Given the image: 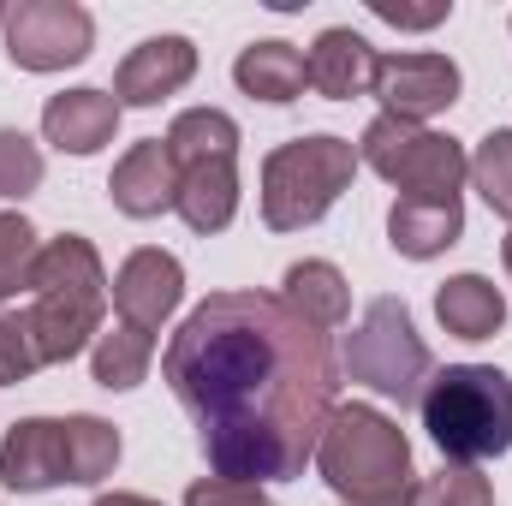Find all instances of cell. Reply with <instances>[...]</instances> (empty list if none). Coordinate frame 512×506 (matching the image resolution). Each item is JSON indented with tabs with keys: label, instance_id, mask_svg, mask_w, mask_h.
Here are the masks:
<instances>
[{
	"label": "cell",
	"instance_id": "obj_1",
	"mask_svg": "<svg viewBox=\"0 0 512 506\" xmlns=\"http://www.w3.org/2000/svg\"><path fill=\"white\" fill-rule=\"evenodd\" d=\"M161 376L197 423L215 477H304L340 399V358L280 292H209L161 352Z\"/></svg>",
	"mask_w": 512,
	"mask_h": 506
},
{
	"label": "cell",
	"instance_id": "obj_2",
	"mask_svg": "<svg viewBox=\"0 0 512 506\" xmlns=\"http://www.w3.org/2000/svg\"><path fill=\"white\" fill-rule=\"evenodd\" d=\"M24 322L30 340L48 364H72L78 352L96 346V334L108 328V268L90 239L60 233L48 239L30 262V292H24Z\"/></svg>",
	"mask_w": 512,
	"mask_h": 506
},
{
	"label": "cell",
	"instance_id": "obj_3",
	"mask_svg": "<svg viewBox=\"0 0 512 506\" xmlns=\"http://www.w3.org/2000/svg\"><path fill=\"white\" fill-rule=\"evenodd\" d=\"M316 471L346 506H411L417 471H411V441L405 429L376 405H334L322 441H316Z\"/></svg>",
	"mask_w": 512,
	"mask_h": 506
},
{
	"label": "cell",
	"instance_id": "obj_4",
	"mask_svg": "<svg viewBox=\"0 0 512 506\" xmlns=\"http://www.w3.org/2000/svg\"><path fill=\"white\" fill-rule=\"evenodd\" d=\"M417 417L447 465H483L512 447V376L495 364H447L423 381Z\"/></svg>",
	"mask_w": 512,
	"mask_h": 506
},
{
	"label": "cell",
	"instance_id": "obj_5",
	"mask_svg": "<svg viewBox=\"0 0 512 506\" xmlns=\"http://www.w3.org/2000/svg\"><path fill=\"white\" fill-rule=\"evenodd\" d=\"M358 173V143L316 131V137H292L280 149H268L262 161V227L268 233H304L316 227Z\"/></svg>",
	"mask_w": 512,
	"mask_h": 506
},
{
	"label": "cell",
	"instance_id": "obj_6",
	"mask_svg": "<svg viewBox=\"0 0 512 506\" xmlns=\"http://www.w3.org/2000/svg\"><path fill=\"white\" fill-rule=\"evenodd\" d=\"M340 370L352 381H364L370 393H382V399H399V405L423 399V381L435 376V358H429L405 298H370V310L346 334Z\"/></svg>",
	"mask_w": 512,
	"mask_h": 506
},
{
	"label": "cell",
	"instance_id": "obj_7",
	"mask_svg": "<svg viewBox=\"0 0 512 506\" xmlns=\"http://www.w3.org/2000/svg\"><path fill=\"white\" fill-rule=\"evenodd\" d=\"M358 161L370 173H382L399 197H459L471 179V155L459 137L429 126H405L376 114L358 137Z\"/></svg>",
	"mask_w": 512,
	"mask_h": 506
},
{
	"label": "cell",
	"instance_id": "obj_8",
	"mask_svg": "<svg viewBox=\"0 0 512 506\" xmlns=\"http://www.w3.org/2000/svg\"><path fill=\"white\" fill-rule=\"evenodd\" d=\"M0 30L18 72H66L96 48V18L78 0H18Z\"/></svg>",
	"mask_w": 512,
	"mask_h": 506
},
{
	"label": "cell",
	"instance_id": "obj_9",
	"mask_svg": "<svg viewBox=\"0 0 512 506\" xmlns=\"http://www.w3.org/2000/svg\"><path fill=\"white\" fill-rule=\"evenodd\" d=\"M459 66L447 54H382L376 60V84L370 96L382 102L387 120H405V126H423L435 114H447L459 102Z\"/></svg>",
	"mask_w": 512,
	"mask_h": 506
},
{
	"label": "cell",
	"instance_id": "obj_10",
	"mask_svg": "<svg viewBox=\"0 0 512 506\" xmlns=\"http://www.w3.org/2000/svg\"><path fill=\"white\" fill-rule=\"evenodd\" d=\"M108 298H114L120 322L143 328V334H161V322H167V316L179 310V298H185V268H179L173 251L143 245V251H131L126 262H120Z\"/></svg>",
	"mask_w": 512,
	"mask_h": 506
},
{
	"label": "cell",
	"instance_id": "obj_11",
	"mask_svg": "<svg viewBox=\"0 0 512 506\" xmlns=\"http://www.w3.org/2000/svg\"><path fill=\"white\" fill-rule=\"evenodd\" d=\"M0 483L12 495H42V489L72 483L66 417H24V423H12L6 441H0Z\"/></svg>",
	"mask_w": 512,
	"mask_h": 506
},
{
	"label": "cell",
	"instance_id": "obj_12",
	"mask_svg": "<svg viewBox=\"0 0 512 506\" xmlns=\"http://www.w3.org/2000/svg\"><path fill=\"white\" fill-rule=\"evenodd\" d=\"M191 78H197V42L191 36H149L120 60L114 102L120 108H155V102L179 96Z\"/></svg>",
	"mask_w": 512,
	"mask_h": 506
},
{
	"label": "cell",
	"instance_id": "obj_13",
	"mask_svg": "<svg viewBox=\"0 0 512 506\" xmlns=\"http://www.w3.org/2000/svg\"><path fill=\"white\" fill-rule=\"evenodd\" d=\"M108 197L131 221H155V215H167L179 203V161H173L167 137L131 143L126 155L114 161V173H108Z\"/></svg>",
	"mask_w": 512,
	"mask_h": 506
},
{
	"label": "cell",
	"instance_id": "obj_14",
	"mask_svg": "<svg viewBox=\"0 0 512 506\" xmlns=\"http://www.w3.org/2000/svg\"><path fill=\"white\" fill-rule=\"evenodd\" d=\"M120 102H114V90H60V96H48L42 102V137L60 149V155H96V149H108L114 143V131H120Z\"/></svg>",
	"mask_w": 512,
	"mask_h": 506
},
{
	"label": "cell",
	"instance_id": "obj_15",
	"mask_svg": "<svg viewBox=\"0 0 512 506\" xmlns=\"http://www.w3.org/2000/svg\"><path fill=\"white\" fill-rule=\"evenodd\" d=\"M465 239V203L459 197H393L387 209V245L411 262L453 251Z\"/></svg>",
	"mask_w": 512,
	"mask_h": 506
},
{
	"label": "cell",
	"instance_id": "obj_16",
	"mask_svg": "<svg viewBox=\"0 0 512 506\" xmlns=\"http://www.w3.org/2000/svg\"><path fill=\"white\" fill-rule=\"evenodd\" d=\"M376 60H382V54H376L358 30L334 24V30H322L316 48L304 54L310 90L328 96V102H358V96H370V84H376Z\"/></svg>",
	"mask_w": 512,
	"mask_h": 506
},
{
	"label": "cell",
	"instance_id": "obj_17",
	"mask_svg": "<svg viewBox=\"0 0 512 506\" xmlns=\"http://www.w3.org/2000/svg\"><path fill=\"white\" fill-rule=\"evenodd\" d=\"M173 215L191 233H227L239 215V161H203V167H179V203Z\"/></svg>",
	"mask_w": 512,
	"mask_h": 506
},
{
	"label": "cell",
	"instance_id": "obj_18",
	"mask_svg": "<svg viewBox=\"0 0 512 506\" xmlns=\"http://www.w3.org/2000/svg\"><path fill=\"white\" fill-rule=\"evenodd\" d=\"M233 84H239L251 102L286 108V102H298V96H304V84H310V66H304V54H298L292 42L268 36V42H251V48L233 60Z\"/></svg>",
	"mask_w": 512,
	"mask_h": 506
},
{
	"label": "cell",
	"instance_id": "obj_19",
	"mask_svg": "<svg viewBox=\"0 0 512 506\" xmlns=\"http://www.w3.org/2000/svg\"><path fill=\"white\" fill-rule=\"evenodd\" d=\"M435 316L453 340H495L507 328V292L489 274H453L435 292Z\"/></svg>",
	"mask_w": 512,
	"mask_h": 506
},
{
	"label": "cell",
	"instance_id": "obj_20",
	"mask_svg": "<svg viewBox=\"0 0 512 506\" xmlns=\"http://www.w3.org/2000/svg\"><path fill=\"white\" fill-rule=\"evenodd\" d=\"M280 298H286L310 328H322V334L346 328V316H352V286H346V274H340L334 262H322V256L292 262L286 280H280Z\"/></svg>",
	"mask_w": 512,
	"mask_h": 506
},
{
	"label": "cell",
	"instance_id": "obj_21",
	"mask_svg": "<svg viewBox=\"0 0 512 506\" xmlns=\"http://www.w3.org/2000/svg\"><path fill=\"white\" fill-rule=\"evenodd\" d=\"M239 120L221 108H185L167 126V149L179 167H203V161H239Z\"/></svg>",
	"mask_w": 512,
	"mask_h": 506
},
{
	"label": "cell",
	"instance_id": "obj_22",
	"mask_svg": "<svg viewBox=\"0 0 512 506\" xmlns=\"http://www.w3.org/2000/svg\"><path fill=\"white\" fill-rule=\"evenodd\" d=\"M149 364H155V334H143L131 322L102 328L96 346H90V376H96V387H108V393H131L137 381L149 376Z\"/></svg>",
	"mask_w": 512,
	"mask_h": 506
},
{
	"label": "cell",
	"instance_id": "obj_23",
	"mask_svg": "<svg viewBox=\"0 0 512 506\" xmlns=\"http://www.w3.org/2000/svg\"><path fill=\"white\" fill-rule=\"evenodd\" d=\"M66 465H72V483H102V477H114V465H120V429L114 423H102V417H90V411H78V417H66Z\"/></svg>",
	"mask_w": 512,
	"mask_h": 506
},
{
	"label": "cell",
	"instance_id": "obj_24",
	"mask_svg": "<svg viewBox=\"0 0 512 506\" xmlns=\"http://www.w3.org/2000/svg\"><path fill=\"white\" fill-rule=\"evenodd\" d=\"M471 185L483 191V203L512 221V126L489 131L483 143H477V155H471Z\"/></svg>",
	"mask_w": 512,
	"mask_h": 506
},
{
	"label": "cell",
	"instance_id": "obj_25",
	"mask_svg": "<svg viewBox=\"0 0 512 506\" xmlns=\"http://www.w3.org/2000/svg\"><path fill=\"white\" fill-rule=\"evenodd\" d=\"M36 227L24 221V215H0V310L18 298V292H30V262H36Z\"/></svg>",
	"mask_w": 512,
	"mask_h": 506
},
{
	"label": "cell",
	"instance_id": "obj_26",
	"mask_svg": "<svg viewBox=\"0 0 512 506\" xmlns=\"http://www.w3.org/2000/svg\"><path fill=\"white\" fill-rule=\"evenodd\" d=\"M411 506H495V483L477 465H441L435 477L417 483Z\"/></svg>",
	"mask_w": 512,
	"mask_h": 506
},
{
	"label": "cell",
	"instance_id": "obj_27",
	"mask_svg": "<svg viewBox=\"0 0 512 506\" xmlns=\"http://www.w3.org/2000/svg\"><path fill=\"white\" fill-rule=\"evenodd\" d=\"M42 370V352L30 340V322L24 310H0V387H18Z\"/></svg>",
	"mask_w": 512,
	"mask_h": 506
},
{
	"label": "cell",
	"instance_id": "obj_28",
	"mask_svg": "<svg viewBox=\"0 0 512 506\" xmlns=\"http://www.w3.org/2000/svg\"><path fill=\"white\" fill-rule=\"evenodd\" d=\"M42 185V149L24 131H0V197H30Z\"/></svg>",
	"mask_w": 512,
	"mask_h": 506
},
{
	"label": "cell",
	"instance_id": "obj_29",
	"mask_svg": "<svg viewBox=\"0 0 512 506\" xmlns=\"http://www.w3.org/2000/svg\"><path fill=\"white\" fill-rule=\"evenodd\" d=\"M185 506H274L256 483H233V477H197L185 489Z\"/></svg>",
	"mask_w": 512,
	"mask_h": 506
},
{
	"label": "cell",
	"instance_id": "obj_30",
	"mask_svg": "<svg viewBox=\"0 0 512 506\" xmlns=\"http://www.w3.org/2000/svg\"><path fill=\"white\" fill-rule=\"evenodd\" d=\"M370 12L387 18V24H399V30H435V24L453 12V0H435V6H393V0H370Z\"/></svg>",
	"mask_w": 512,
	"mask_h": 506
},
{
	"label": "cell",
	"instance_id": "obj_31",
	"mask_svg": "<svg viewBox=\"0 0 512 506\" xmlns=\"http://www.w3.org/2000/svg\"><path fill=\"white\" fill-rule=\"evenodd\" d=\"M96 506H161V501H149V495H126V489H114V495H96Z\"/></svg>",
	"mask_w": 512,
	"mask_h": 506
},
{
	"label": "cell",
	"instance_id": "obj_32",
	"mask_svg": "<svg viewBox=\"0 0 512 506\" xmlns=\"http://www.w3.org/2000/svg\"><path fill=\"white\" fill-rule=\"evenodd\" d=\"M501 262H507V274H512V233L501 239Z\"/></svg>",
	"mask_w": 512,
	"mask_h": 506
},
{
	"label": "cell",
	"instance_id": "obj_33",
	"mask_svg": "<svg viewBox=\"0 0 512 506\" xmlns=\"http://www.w3.org/2000/svg\"><path fill=\"white\" fill-rule=\"evenodd\" d=\"M6 12H12V6H0V24H6Z\"/></svg>",
	"mask_w": 512,
	"mask_h": 506
}]
</instances>
